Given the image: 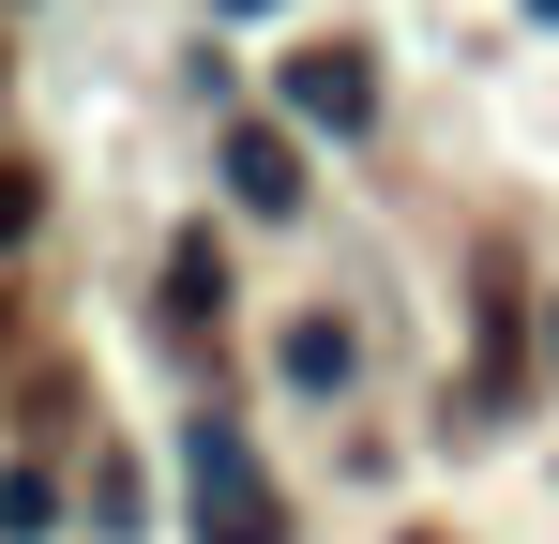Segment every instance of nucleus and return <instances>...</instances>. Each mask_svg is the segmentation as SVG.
I'll return each instance as SVG.
<instances>
[{
    "label": "nucleus",
    "instance_id": "nucleus-2",
    "mask_svg": "<svg viewBox=\"0 0 559 544\" xmlns=\"http://www.w3.org/2000/svg\"><path fill=\"white\" fill-rule=\"evenodd\" d=\"M287 121H318V137H364V121H378L364 46H302V61H287Z\"/></svg>",
    "mask_w": 559,
    "mask_h": 544
},
{
    "label": "nucleus",
    "instance_id": "nucleus-5",
    "mask_svg": "<svg viewBox=\"0 0 559 544\" xmlns=\"http://www.w3.org/2000/svg\"><path fill=\"white\" fill-rule=\"evenodd\" d=\"M167 287H182V318H212V303H227V258H212V243H182V258H167Z\"/></svg>",
    "mask_w": 559,
    "mask_h": 544
},
{
    "label": "nucleus",
    "instance_id": "nucleus-1",
    "mask_svg": "<svg viewBox=\"0 0 559 544\" xmlns=\"http://www.w3.org/2000/svg\"><path fill=\"white\" fill-rule=\"evenodd\" d=\"M182 484H197V544H287V499L258 484L242 424H197V439H182Z\"/></svg>",
    "mask_w": 559,
    "mask_h": 544
},
{
    "label": "nucleus",
    "instance_id": "nucleus-3",
    "mask_svg": "<svg viewBox=\"0 0 559 544\" xmlns=\"http://www.w3.org/2000/svg\"><path fill=\"white\" fill-rule=\"evenodd\" d=\"M227 197H242V212H302V152H287L273 121H242V137H227Z\"/></svg>",
    "mask_w": 559,
    "mask_h": 544
},
{
    "label": "nucleus",
    "instance_id": "nucleus-6",
    "mask_svg": "<svg viewBox=\"0 0 559 544\" xmlns=\"http://www.w3.org/2000/svg\"><path fill=\"white\" fill-rule=\"evenodd\" d=\"M31 212H46V181H31V167H0V243H31Z\"/></svg>",
    "mask_w": 559,
    "mask_h": 544
},
{
    "label": "nucleus",
    "instance_id": "nucleus-4",
    "mask_svg": "<svg viewBox=\"0 0 559 544\" xmlns=\"http://www.w3.org/2000/svg\"><path fill=\"white\" fill-rule=\"evenodd\" d=\"M287 378H302V393H348V318H302V333H287Z\"/></svg>",
    "mask_w": 559,
    "mask_h": 544
}]
</instances>
